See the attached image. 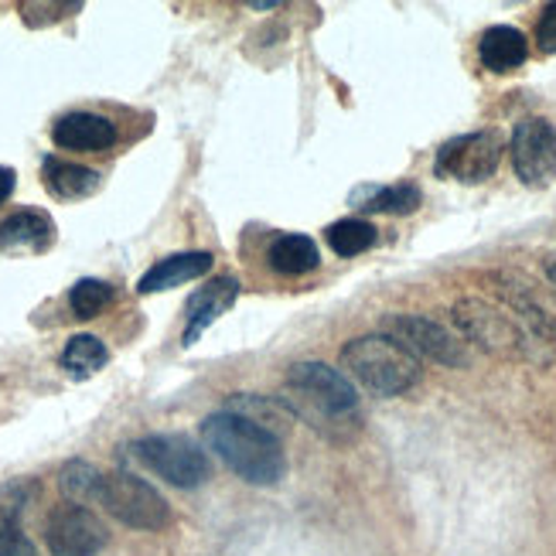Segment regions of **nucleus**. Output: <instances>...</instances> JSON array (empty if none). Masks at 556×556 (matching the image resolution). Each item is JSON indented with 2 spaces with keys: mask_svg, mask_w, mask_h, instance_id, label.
Instances as JSON below:
<instances>
[{
  "mask_svg": "<svg viewBox=\"0 0 556 556\" xmlns=\"http://www.w3.org/2000/svg\"><path fill=\"white\" fill-rule=\"evenodd\" d=\"M280 400L294 417L328 433L334 441H345L358 430V393L345 372H338L325 362H298L287 369Z\"/></svg>",
  "mask_w": 556,
  "mask_h": 556,
  "instance_id": "f257e3e1",
  "label": "nucleus"
},
{
  "mask_svg": "<svg viewBox=\"0 0 556 556\" xmlns=\"http://www.w3.org/2000/svg\"><path fill=\"white\" fill-rule=\"evenodd\" d=\"M202 441L250 485H277L287 475V454L277 433L236 409L208 414L202 420Z\"/></svg>",
  "mask_w": 556,
  "mask_h": 556,
  "instance_id": "f03ea898",
  "label": "nucleus"
},
{
  "mask_svg": "<svg viewBox=\"0 0 556 556\" xmlns=\"http://www.w3.org/2000/svg\"><path fill=\"white\" fill-rule=\"evenodd\" d=\"M345 376H352L372 396H403L420 382V358L403 349L393 334H358L338 355Z\"/></svg>",
  "mask_w": 556,
  "mask_h": 556,
  "instance_id": "7ed1b4c3",
  "label": "nucleus"
},
{
  "mask_svg": "<svg viewBox=\"0 0 556 556\" xmlns=\"http://www.w3.org/2000/svg\"><path fill=\"white\" fill-rule=\"evenodd\" d=\"M130 451L143 468L175 489H199L212 478L205 451L191 438H181V433H151V438L134 441Z\"/></svg>",
  "mask_w": 556,
  "mask_h": 556,
  "instance_id": "20e7f679",
  "label": "nucleus"
},
{
  "mask_svg": "<svg viewBox=\"0 0 556 556\" xmlns=\"http://www.w3.org/2000/svg\"><path fill=\"white\" fill-rule=\"evenodd\" d=\"M96 502H100L116 522H124L130 529H143V533H157V529L172 522V505H167V498L130 471L103 475L100 498Z\"/></svg>",
  "mask_w": 556,
  "mask_h": 556,
  "instance_id": "39448f33",
  "label": "nucleus"
},
{
  "mask_svg": "<svg viewBox=\"0 0 556 556\" xmlns=\"http://www.w3.org/2000/svg\"><path fill=\"white\" fill-rule=\"evenodd\" d=\"M454 325L462 328L465 338H471L475 345L489 349L495 355H522L526 352V328L489 301H478V298L457 301Z\"/></svg>",
  "mask_w": 556,
  "mask_h": 556,
  "instance_id": "423d86ee",
  "label": "nucleus"
},
{
  "mask_svg": "<svg viewBox=\"0 0 556 556\" xmlns=\"http://www.w3.org/2000/svg\"><path fill=\"white\" fill-rule=\"evenodd\" d=\"M110 540V529L79 502H59L45 519V543L52 556H96Z\"/></svg>",
  "mask_w": 556,
  "mask_h": 556,
  "instance_id": "0eeeda50",
  "label": "nucleus"
},
{
  "mask_svg": "<svg viewBox=\"0 0 556 556\" xmlns=\"http://www.w3.org/2000/svg\"><path fill=\"white\" fill-rule=\"evenodd\" d=\"M505 143L495 130H478V134H465L447 140L438 151V161H433V172L441 178H454L465 185H478L495 175V167L502 161Z\"/></svg>",
  "mask_w": 556,
  "mask_h": 556,
  "instance_id": "6e6552de",
  "label": "nucleus"
},
{
  "mask_svg": "<svg viewBox=\"0 0 556 556\" xmlns=\"http://www.w3.org/2000/svg\"><path fill=\"white\" fill-rule=\"evenodd\" d=\"M386 334H393L396 342L414 352L417 358L441 362V366H451V369L468 366L465 342H457L444 325L420 318V314H393V318H386Z\"/></svg>",
  "mask_w": 556,
  "mask_h": 556,
  "instance_id": "1a4fd4ad",
  "label": "nucleus"
},
{
  "mask_svg": "<svg viewBox=\"0 0 556 556\" xmlns=\"http://www.w3.org/2000/svg\"><path fill=\"white\" fill-rule=\"evenodd\" d=\"M509 151H513L516 175L526 185L543 188L556 178V130L549 119H543V116L519 119L513 130Z\"/></svg>",
  "mask_w": 556,
  "mask_h": 556,
  "instance_id": "9d476101",
  "label": "nucleus"
},
{
  "mask_svg": "<svg viewBox=\"0 0 556 556\" xmlns=\"http://www.w3.org/2000/svg\"><path fill=\"white\" fill-rule=\"evenodd\" d=\"M236 298H239V280L236 277H215L202 290H195L191 301H188V307H185L181 345H195L199 338L236 304Z\"/></svg>",
  "mask_w": 556,
  "mask_h": 556,
  "instance_id": "9b49d317",
  "label": "nucleus"
},
{
  "mask_svg": "<svg viewBox=\"0 0 556 556\" xmlns=\"http://www.w3.org/2000/svg\"><path fill=\"white\" fill-rule=\"evenodd\" d=\"M52 140L62 151H79V154H100L110 151L116 143V127L100 113H86V110H72L55 119Z\"/></svg>",
  "mask_w": 556,
  "mask_h": 556,
  "instance_id": "f8f14e48",
  "label": "nucleus"
},
{
  "mask_svg": "<svg viewBox=\"0 0 556 556\" xmlns=\"http://www.w3.org/2000/svg\"><path fill=\"white\" fill-rule=\"evenodd\" d=\"M55 243V219L38 208H21L0 223V253H45Z\"/></svg>",
  "mask_w": 556,
  "mask_h": 556,
  "instance_id": "ddd939ff",
  "label": "nucleus"
},
{
  "mask_svg": "<svg viewBox=\"0 0 556 556\" xmlns=\"http://www.w3.org/2000/svg\"><path fill=\"white\" fill-rule=\"evenodd\" d=\"M212 270V253H175L143 274L137 280V294H161V290H172V287H181L188 280H199Z\"/></svg>",
  "mask_w": 556,
  "mask_h": 556,
  "instance_id": "4468645a",
  "label": "nucleus"
},
{
  "mask_svg": "<svg viewBox=\"0 0 556 556\" xmlns=\"http://www.w3.org/2000/svg\"><path fill=\"white\" fill-rule=\"evenodd\" d=\"M41 178L48 185V191H52L55 199H89L92 191H100L103 178L100 172H92V167H83V164H72V161H62V157H52L48 154L41 161Z\"/></svg>",
  "mask_w": 556,
  "mask_h": 556,
  "instance_id": "2eb2a0df",
  "label": "nucleus"
},
{
  "mask_svg": "<svg viewBox=\"0 0 556 556\" xmlns=\"http://www.w3.org/2000/svg\"><path fill=\"white\" fill-rule=\"evenodd\" d=\"M267 263H270V270L280 274V277H304V274L321 267V250H318V243H314L311 236L283 232L270 243Z\"/></svg>",
  "mask_w": 556,
  "mask_h": 556,
  "instance_id": "dca6fc26",
  "label": "nucleus"
},
{
  "mask_svg": "<svg viewBox=\"0 0 556 556\" xmlns=\"http://www.w3.org/2000/svg\"><path fill=\"white\" fill-rule=\"evenodd\" d=\"M529 55V41L519 28L509 24H495L478 41V59L489 72H516Z\"/></svg>",
  "mask_w": 556,
  "mask_h": 556,
  "instance_id": "f3484780",
  "label": "nucleus"
},
{
  "mask_svg": "<svg viewBox=\"0 0 556 556\" xmlns=\"http://www.w3.org/2000/svg\"><path fill=\"white\" fill-rule=\"evenodd\" d=\"M352 205L362 212H390L409 215L420 208V188L417 185H390V188H362L352 195Z\"/></svg>",
  "mask_w": 556,
  "mask_h": 556,
  "instance_id": "a211bd4d",
  "label": "nucleus"
},
{
  "mask_svg": "<svg viewBox=\"0 0 556 556\" xmlns=\"http://www.w3.org/2000/svg\"><path fill=\"white\" fill-rule=\"evenodd\" d=\"M110 362L106 345L96 334H72L68 345L59 358V366L72 376V379H89L96 376Z\"/></svg>",
  "mask_w": 556,
  "mask_h": 556,
  "instance_id": "6ab92c4d",
  "label": "nucleus"
},
{
  "mask_svg": "<svg viewBox=\"0 0 556 556\" xmlns=\"http://www.w3.org/2000/svg\"><path fill=\"white\" fill-rule=\"evenodd\" d=\"M110 304H113V283H106V280L83 277L68 290V307H72V314H76L79 321L96 318V314H103Z\"/></svg>",
  "mask_w": 556,
  "mask_h": 556,
  "instance_id": "aec40b11",
  "label": "nucleus"
},
{
  "mask_svg": "<svg viewBox=\"0 0 556 556\" xmlns=\"http://www.w3.org/2000/svg\"><path fill=\"white\" fill-rule=\"evenodd\" d=\"M328 243L338 256H358L376 243V226L366 219H342L328 226Z\"/></svg>",
  "mask_w": 556,
  "mask_h": 556,
  "instance_id": "412c9836",
  "label": "nucleus"
},
{
  "mask_svg": "<svg viewBox=\"0 0 556 556\" xmlns=\"http://www.w3.org/2000/svg\"><path fill=\"white\" fill-rule=\"evenodd\" d=\"M59 485L65 495H72V502L79 498H100V485H103V471H96L86 462H68L59 475Z\"/></svg>",
  "mask_w": 556,
  "mask_h": 556,
  "instance_id": "4be33fe9",
  "label": "nucleus"
},
{
  "mask_svg": "<svg viewBox=\"0 0 556 556\" xmlns=\"http://www.w3.org/2000/svg\"><path fill=\"white\" fill-rule=\"evenodd\" d=\"M0 556H38L35 543L24 536L17 522H0Z\"/></svg>",
  "mask_w": 556,
  "mask_h": 556,
  "instance_id": "5701e85b",
  "label": "nucleus"
},
{
  "mask_svg": "<svg viewBox=\"0 0 556 556\" xmlns=\"http://www.w3.org/2000/svg\"><path fill=\"white\" fill-rule=\"evenodd\" d=\"M536 45H540V52L556 55V4H549L536 24Z\"/></svg>",
  "mask_w": 556,
  "mask_h": 556,
  "instance_id": "b1692460",
  "label": "nucleus"
},
{
  "mask_svg": "<svg viewBox=\"0 0 556 556\" xmlns=\"http://www.w3.org/2000/svg\"><path fill=\"white\" fill-rule=\"evenodd\" d=\"M14 185H17L14 167H4V164H0V205H4V202L14 195Z\"/></svg>",
  "mask_w": 556,
  "mask_h": 556,
  "instance_id": "393cba45",
  "label": "nucleus"
},
{
  "mask_svg": "<svg viewBox=\"0 0 556 556\" xmlns=\"http://www.w3.org/2000/svg\"><path fill=\"white\" fill-rule=\"evenodd\" d=\"M546 277H549V283L556 287V260H546Z\"/></svg>",
  "mask_w": 556,
  "mask_h": 556,
  "instance_id": "a878e982",
  "label": "nucleus"
}]
</instances>
